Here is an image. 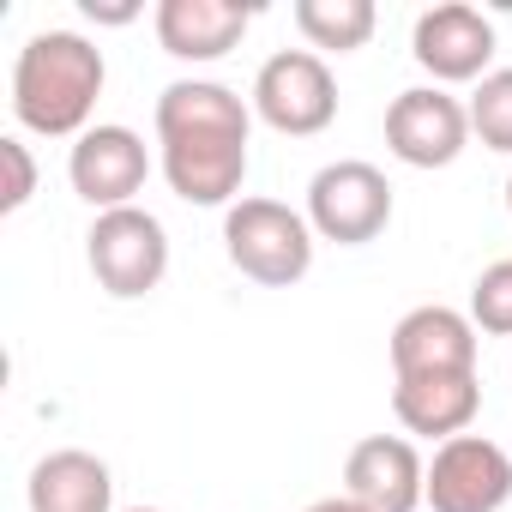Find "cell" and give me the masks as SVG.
Returning <instances> with one entry per match:
<instances>
[{
  "mask_svg": "<svg viewBox=\"0 0 512 512\" xmlns=\"http://www.w3.org/2000/svg\"><path fill=\"white\" fill-rule=\"evenodd\" d=\"M253 115H260L272 133L284 139H314L338 121V79L326 67V55L314 49H278L266 55V67L253 73V91H247Z\"/></svg>",
  "mask_w": 512,
  "mask_h": 512,
  "instance_id": "5b68a950",
  "label": "cell"
},
{
  "mask_svg": "<svg viewBox=\"0 0 512 512\" xmlns=\"http://www.w3.org/2000/svg\"><path fill=\"white\" fill-rule=\"evenodd\" d=\"M302 512H368V506L350 500V494H332V500H314V506H302Z\"/></svg>",
  "mask_w": 512,
  "mask_h": 512,
  "instance_id": "44dd1931",
  "label": "cell"
},
{
  "mask_svg": "<svg viewBox=\"0 0 512 512\" xmlns=\"http://www.w3.org/2000/svg\"><path fill=\"white\" fill-rule=\"evenodd\" d=\"M470 145V109L440 85H410L386 109V151L410 169H446Z\"/></svg>",
  "mask_w": 512,
  "mask_h": 512,
  "instance_id": "52a82bcc",
  "label": "cell"
},
{
  "mask_svg": "<svg viewBox=\"0 0 512 512\" xmlns=\"http://www.w3.org/2000/svg\"><path fill=\"white\" fill-rule=\"evenodd\" d=\"M308 223L320 241L368 247L392 223V181L362 157H338L308 181Z\"/></svg>",
  "mask_w": 512,
  "mask_h": 512,
  "instance_id": "8992f818",
  "label": "cell"
},
{
  "mask_svg": "<svg viewBox=\"0 0 512 512\" xmlns=\"http://www.w3.org/2000/svg\"><path fill=\"white\" fill-rule=\"evenodd\" d=\"M476 326L470 314L458 308H410L398 326H392V380H410V374H476Z\"/></svg>",
  "mask_w": 512,
  "mask_h": 512,
  "instance_id": "7c38bea8",
  "label": "cell"
},
{
  "mask_svg": "<svg viewBox=\"0 0 512 512\" xmlns=\"http://www.w3.org/2000/svg\"><path fill=\"white\" fill-rule=\"evenodd\" d=\"M247 25H253V7H241V0H157V13H151L163 55H175L187 67H205V61H223L229 49H241Z\"/></svg>",
  "mask_w": 512,
  "mask_h": 512,
  "instance_id": "4fadbf2b",
  "label": "cell"
},
{
  "mask_svg": "<svg viewBox=\"0 0 512 512\" xmlns=\"http://www.w3.org/2000/svg\"><path fill=\"white\" fill-rule=\"evenodd\" d=\"M290 19L314 55H356V49H368V37L380 25L374 0H296Z\"/></svg>",
  "mask_w": 512,
  "mask_h": 512,
  "instance_id": "2e32d148",
  "label": "cell"
},
{
  "mask_svg": "<svg viewBox=\"0 0 512 512\" xmlns=\"http://www.w3.org/2000/svg\"><path fill=\"white\" fill-rule=\"evenodd\" d=\"M344 494L368 512H416L428 506V464L404 434H368L344 458Z\"/></svg>",
  "mask_w": 512,
  "mask_h": 512,
  "instance_id": "8fae6325",
  "label": "cell"
},
{
  "mask_svg": "<svg viewBox=\"0 0 512 512\" xmlns=\"http://www.w3.org/2000/svg\"><path fill=\"white\" fill-rule=\"evenodd\" d=\"M506 211H512V175H506Z\"/></svg>",
  "mask_w": 512,
  "mask_h": 512,
  "instance_id": "603a6c76",
  "label": "cell"
},
{
  "mask_svg": "<svg viewBox=\"0 0 512 512\" xmlns=\"http://www.w3.org/2000/svg\"><path fill=\"white\" fill-rule=\"evenodd\" d=\"M314 223L284 199H235L223 211V253L260 290H296L314 272Z\"/></svg>",
  "mask_w": 512,
  "mask_h": 512,
  "instance_id": "3957f363",
  "label": "cell"
},
{
  "mask_svg": "<svg viewBox=\"0 0 512 512\" xmlns=\"http://www.w3.org/2000/svg\"><path fill=\"white\" fill-rule=\"evenodd\" d=\"M85 19H97V25H133L139 7H127V0H85Z\"/></svg>",
  "mask_w": 512,
  "mask_h": 512,
  "instance_id": "ffe728a7",
  "label": "cell"
},
{
  "mask_svg": "<svg viewBox=\"0 0 512 512\" xmlns=\"http://www.w3.org/2000/svg\"><path fill=\"white\" fill-rule=\"evenodd\" d=\"M127 512H163V506H127Z\"/></svg>",
  "mask_w": 512,
  "mask_h": 512,
  "instance_id": "7402d4cb",
  "label": "cell"
},
{
  "mask_svg": "<svg viewBox=\"0 0 512 512\" xmlns=\"http://www.w3.org/2000/svg\"><path fill=\"white\" fill-rule=\"evenodd\" d=\"M512 500V452L488 434H458L428 458V512H500Z\"/></svg>",
  "mask_w": 512,
  "mask_h": 512,
  "instance_id": "9c48e42d",
  "label": "cell"
},
{
  "mask_svg": "<svg viewBox=\"0 0 512 512\" xmlns=\"http://www.w3.org/2000/svg\"><path fill=\"white\" fill-rule=\"evenodd\" d=\"M410 55L416 67L446 91V85H482L494 67V25L464 7V0H446V7H428L410 31Z\"/></svg>",
  "mask_w": 512,
  "mask_h": 512,
  "instance_id": "30bf717a",
  "label": "cell"
},
{
  "mask_svg": "<svg viewBox=\"0 0 512 512\" xmlns=\"http://www.w3.org/2000/svg\"><path fill=\"white\" fill-rule=\"evenodd\" d=\"M470 326L488 338H512V260H494L470 284Z\"/></svg>",
  "mask_w": 512,
  "mask_h": 512,
  "instance_id": "ac0fdd59",
  "label": "cell"
},
{
  "mask_svg": "<svg viewBox=\"0 0 512 512\" xmlns=\"http://www.w3.org/2000/svg\"><path fill=\"white\" fill-rule=\"evenodd\" d=\"M85 260H91V278L103 296L139 302L169 278V229L145 205L97 211V223L85 235Z\"/></svg>",
  "mask_w": 512,
  "mask_h": 512,
  "instance_id": "277c9868",
  "label": "cell"
},
{
  "mask_svg": "<svg viewBox=\"0 0 512 512\" xmlns=\"http://www.w3.org/2000/svg\"><path fill=\"white\" fill-rule=\"evenodd\" d=\"M470 139H482L488 151L512 157V67H494L476 91H470Z\"/></svg>",
  "mask_w": 512,
  "mask_h": 512,
  "instance_id": "e0dca14e",
  "label": "cell"
},
{
  "mask_svg": "<svg viewBox=\"0 0 512 512\" xmlns=\"http://www.w3.org/2000/svg\"><path fill=\"white\" fill-rule=\"evenodd\" d=\"M67 181L91 211H121L133 205V193H145L151 181V145L121 127V121H97L91 133L73 139L67 151Z\"/></svg>",
  "mask_w": 512,
  "mask_h": 512,
  "instance_id": "ba28073f",
  "label": "cell"
},
{
  "mask_svg": "<svg viewBox=\"0 0 512 512\" xmlns=\"http://www.w3.org/2000/svg\"><path fill=\"white\" fill-rule=\"evenodd\" d=\"M0 169H7V187H0V211H25L31 205V193H37V163H31V145L19 139V133H7L0 139Z\"/></svg>",
  "mask_w": 512,
  "mask_h": 512,
  "instance_id": "d6986e66",
  "label": "cell"
},
{
  "mask_svg": "<svg viewBox=\"0 0 512 512\" xmlns=\"http://www.w3.org/2000/svg\"><path fill=\"white\" fill-rule=\"evenodd\" d=\"M103 85H109V67L91 37L37 31L13 61V121L43 139H79L91 133Z\"/></svg>",
  "mask_w": 512,
  "mask_h": 512,
  "instance_id": "7a4b0ae2",
  "label": "cell"
},
{
  "mask_svg": "<svg viewBox=\"0 0 512 512\" xmlns=\"http://www.w3.org/2000/svg\"><path fill=\"white\" fill-rule=\"evenodd\" d=\"M157 169L175 199L187 205H235L247 181V139L253 103L217 79H175L157 97Z\"/></svg>",
  "mask_w": 512,
  "mask_h": 512,
  "instance_id": "6da1fadb",
  "label": "cell"
},
{
  "mask_svg": "<svg viewBox=\"0 0 512 512\" xmlns=\"http://www.w3.org/2000/svg\"><path fill=\"white\" fill-rule=\"evenodd\" d=\"M482 410V386L476 374H410V380H392V416L404 422V434H422V440H458L470 434Z\"/></svg>",
  "mask_w": 512,
  "mask_h": 512,
  "instance_id": "5bb4252c",
  "label": "cell"
},
{
  "mask_svg": "<svg viewBox=\"0 0 512 512\" xmlns=\"http://www.w3.org/2000/svg\"><path fill=\"white\" fill-rule=\"evenodd\" d=\"M25 500H31V512H115V476L97 452L61 446V452L37 458Z\"/></svg>",
  "mask_w": 512,
  "mask_h": 512,
  "instance_id": "9a60e30c",
  "label": "cell"
}]
</instances>
